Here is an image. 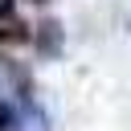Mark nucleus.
<instances>
[{"instance_id": "1", "label": "nucleus", "mask_w": 131, "mask_h": 131, "mask_svg": "<svg viewBox=\"0 0 131 131\" xmlns=\"http://www.w3.org/2000/svg\"><path fill=\"white\" fill-rule=\"evenodd\" d=\"M37 49H41L45 57H53V53L61 49V25H57V20H41V25H37Z\"/></svg>"}, {"instance_id": "2", "label": "nucleus", "mask_w": 131, "mask_h": 131, "mask_svg": "<svg viewBox=\"0 0 131 131\" xmlns=\"http://www.w3.org/2000/svg\"><path fill=\"white\" fill-rule=\"evenodd\" d=\"M20 131H49L45 127V115H41V106H33V102H25L20 106V123H16Z\"/></svg>"}, {"instance_id": "3", "label": "nucleus", "mask_w": 131, "mask_h": 131, "mask_svg": "<svg viewBox=\"0 0 131 131\" xmlns=\"http://www.w3.org/2000/svg\"><path fill=\"white\" fill-rule=\"evenodd\" d=\"M25 37H29L25 20H16L12 12H8V16H0V41H25Z\"/></svg>"}, {"instance_id": "4", "label": "nucleus", "mask_w": 131, "mask_h": 131, "mask_svg": "<svg viewBox=\"0 0 131 131\" xmlns=\"http://www.w3.org/2000/svg\"><path fill=\"white\" fill-rule=\"evenodd\" d=\"M8 127H12V111L0 102V131H8Z\"/></svg>"}, {"instance_id": "5", "label": "nucleus", "mask_w": 131, "mask_h": 131, "mask_svg": "<svg viewBox=\"0 0 131 131\" xmlns=\"http://www.w3.org/2000/svg\"><path fill=\"white\" fill-rule=\"evenodd\" d=\"M37 4H45V0H37Z\"/></svg>"}]
</instances>
